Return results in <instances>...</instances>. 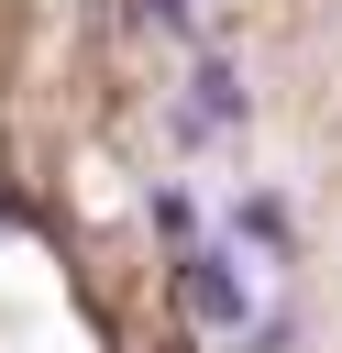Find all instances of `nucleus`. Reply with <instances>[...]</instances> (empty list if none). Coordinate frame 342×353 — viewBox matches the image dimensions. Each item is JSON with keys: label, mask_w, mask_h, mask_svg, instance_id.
Returning a JSON list of instances; mask_svg holds the SVG:
<instances>
[{"label": "nucleus", "mask_w": 342, "mask_h": 353, "mask_svg": "<svg viewBox=\"0 0 342 353\" xmlns=\"http://www.w3.org/2000/svg\"><path fill=\"white\" fill-rule=\"evenodd\" d=\"M177 309H188L199 331H232V342H243V320H254V276H243V254L188 243V254H177Z\"/></svg>", "instance_id": "1"}, {"label": "nucleus", "mask_w": 342, "mask_h": 353, "mask_svg": "<svg viewBox=\"0 0 342 353\" xmlns=\"http://www.w3.org/2000/svg\"><path fill=\"white\" fill-rule=\"evenodd\" d=\"M243 110H254V99H243V77H232V66H199V77H188V110H177V121H188V132H232Z\"/></svg>", "instance_id": "2"}, {"label": "nucleus", "mask_w": 342, "mask_h": 353, "mask_svg": "<svg viewBox=\"0 0 342 353\" xmlns=\"http://www.w3.org/2000/svg\"><path fill=\"white\" fill-rule=\"evenodd\" d=\"M232 232H243V243H265V254H276V243H287V210H276V199H243V210H232Z\"/></svg>", "instance_id": "3"}, {"label": "nucleus", "mask_w": 342, "mask_h": 353, "mask_svg": "<svg viewBox=\"0 0 342 353\" xmlns=\"http://www.w3.org/2000/svg\"><path fill=\"white\" fill-rule=\"evenodd\" d=\"M154 232H177V243L199 232V210H188V188H154Z\"/></svg>", "instance_id": "4"}]
</instances>
